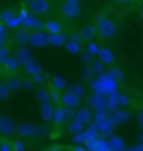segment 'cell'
Returning a JSON list of instances; mask_svg holds the SVG:
<instances>
[{"mask_svg":"<svg viewBox=\"0 0 143 151\" xmlns=\"http://www.w3.org/2000/svg\"><path fill=\"white\" fill-rule=\"evenodd\" d=\"M17 133V124L12 118H7V116H2L0 119V136L4 138H10Z\"/></svg>","mask_w":143,"mask_h":151,"instance_id":"obj_6","label":"cell"},{"mask_svg":"<svg viewBox=\"0 0 143 151\" xmlns=\"http://www.w3.org/2000/svg\"><path fill=\"white\" fill-rule=\"evenodd\" d=\"M136 121H138V126L143 129V109H140L136 113Z\"/></svg>","mask_w":143,"mask_h":151,"instance_id":"obj_35","label":"cell"},{"mask_svg":"<svg viewBox=\"0 0 143 151\" xmlns=\"http://www.w3.org/2000/svg\"><path fill=\"white\" fill-rule=\"evenodd\" d=\"M37 99L40 101V103H47V101H51L49 92L46 91V89H37Z\"/></svg>","mask_w":143,"mask_h":151,"instance_id":"obj_30","label":"cell"},{"mask_svg":"<svg viewBox=\"0 0 143 151\" xmlns=\"http://www.w3.org/2000/svg\"><path fill=\"white\" fill-rule=\"evenodd\" d=\"M0 45H7V32L0 34Z\"/></svg>","mask_w":143,"mask_h":151,"instance_id":"obj_37","label":"cell"},{"mask_svg":"<svg viewBox=\"0 0 143 151\" xmlns=\"http://www.w3.org/2000/svg\"><path fill=\"white\" fill-rule=\"evenodd\" d=\"M5 32H7L5 24H2V22H0V34H5Z\"/></svg>","mask_w":143,"mask_h":151,"instance_id":"obj_38","label":"cell"},{"mask_svg":"<svg viewBox=\"0 0 143 151\" xmlns=\"http://www.w3.org/2000/svg\"><path fill=\"white\" fill-rule=\"evenodd\" d=\"M126 119H130V114H126L125 111H115L113 118H111V123L113 124H121V123H125Z\"/></svg>","mask_w":143,"mask_h":151,"instance_id":"obj_25","label":"cell"},{"mask_svg":"<svg viewBox=\"0 0 143 151\" xmlns=\"http://www.w3.org/2000/svg\"><path fill=\"white\" fill-rule=\"evenodd\" d=\"M0 119H2V116H0Z\"/></svg>","mask_w":143,"mask_h":151,"instance_id":"obj_42","label":"cell"},{"mask_svg":"<svg viewBox=\"0 0 143 151\" xmlns=\"http://www.w3.org/2000/svg\"><path fill=\"white\" fill-rule=\"evenodd\" d=\"M64 49L71 55H79V54H83V42L74 40V39H69L66 42V45H64Z\"/></svg>","mask_w":143,"mask_h":151,"instance_id":"obj_18","label":"cell"},{"mask_svg":"<svg viewBox=\"0 0 143 151\" xmlns=\"http://www.w3.org/2000/svg\"><path fill=\"white\" fill-rule=\"evenodd\" d=\"M49 86H51V91L52 92H62L67 89V81L59 74H54L52 77L49 79Z\"/></svg>","mask_w":143,"mask_h":151,"instance_id":"obj_13","label":"cell"},{"mask_svg":"<svg viewBox=\"0 0 143 151\" xmlns=\"http://www.w3.org/2000/svg\"><path fill=\"white\" fill-rule=\"evenodd\" d=\"M98 60L103 65H106V67H111V65L116 62V57H115V54H113V50H111L110 47L101 45V50H99V54H98Z\"/></svg>","mask_w":143,"mask_h":151,"instance_id":"obj_11","label":"cell"},{"mask_svg":"<svg viewBox=\"0 0 143 151\" xmlns=\"http://www.w3.org/2000/svg\"><path fill=\"white\" fill-rule=\"evenodd\" d=\"M29 45H34L35 49H40V47L49 45V34L44 32V30L32 32V37H30V44H29Z\"/></svg>","mask_w":143,"mask_h":151,"instance_id":"obj_10","label":"cell"},{"mask_svg":"<svg viewBox=\"0 0 143 151\" xmlns=\"http://www.w3.org/2000/svg\"><path fill=\"white\" fill-rule=\"evenodd\" d=\"M32 87H34V82H32V81H25V79H24L22 89H32Z\"/></svg>","mask_w":143,"mask_h":151,"instance_id":"obj_36","label":"cell"},{"mask_svg":"<svg viewBox=\"0 0 143 151\" xmlns=\"http://www.w3.org/2000/svg\"><path fill=\"white\" fill-rule=\"evenodd\" d=\"M2 67H4V70H5L7 74L15 76L19 67H20V64H19V60L15 59V55H9V57L2 62Z\"/></svg>","mask_w":143,"mask_h":151,"instance_id":"obj_15","label":"cell"},{"mask_svg":"<svg viewBox=\"0 0 143 151\" xmlns=\"http://www.w3.org/2000/svg\"><path fill=\"white\" fill-rule=\"evenodd\" d=\"M35 133H37V126L35 124L25 123V124L17 126V134L20 136V138H32Z\"/></svg>","mask_w":143,"mask_h":151,"instance_id":"obj_17","label":"cell"},{"mask_svg":"<svg viewBox=\"0 0 143 151\" xmlns=\"http://www.w3.org/2000/svg\"><path fill=\"white\" fill-rule=\"evenodd\" d=\"M140 19H142V20H143V9H142V10H140Z\"/></svg>","mask_w":143,"mask_h":151,"instance_id":"obj_40","label":"cell"},{"mask_svg":"<svg viewBox=\"0 0 143 151\" xmlns=\"http://www.w3.org/2000/svg\"><path fill=\"white\" fill-rule=\"evenodd\" d=\"M74 119H76V121H77L79 124H81V126L88 124L89 121H91V109H88V108H81V109H79V111L76 113Z\"/></svg>","mask_w":143,"mask_h":151,"instance_id":"obj_22","label":"cell"},{"mask_svg":"<svg viewBox=\"0 0 143 151\" xmlns=\"http://www.w3.org/2000/svg\"><path fill=\"white\" fill-rule=\"evenodd\" d=\"M44 32L49 35H57V34L64 32V24L61 22V19H47L44 20Z\"/></svg>","mask_w":143,"mask_h":151,"instance_id":"obj_7","label":"cell"},{"mask_svg":"<svg viewBox=\"0 0 143 151\" xmlns=\"http://www.w3.org/2000/svg\"><path fill=\"white\" fill-rule=\"evenodd\" d=\"M30 81H32L34 84H44V82L47 81V77H44V76H37V77H34V79H30Z\"/></svg>","mask_w":143,"mask_h":151,"instance_id":"obj_34","label":"cell"},{"mask_svg":"<svg viewBox=\"0 0 143 151\" xmlns=\"http://www.w3.org/2000/svg\"><path fill=\"white\" fill-rule=\"evenodd\" d=\"M24 72H25V76H29V79H34L37 76H42L44 69H42V64L37 59H32L30 62H27L24 65Z\"/></svg>","mask_w":143,"mask_h":151,"instance_id":"obj_8","label":"cell"},{"mask_svg":"<svg viewBox=\"0 0 143 151\" xmlns=\"http://www.w3.org/2000/svg\"><path fill=\"white\" fill-rule=\"evenodd\" d=\"M96 27H98V37L101 39H111L118 34L116 22L110 17H106L105 14H101V12L96 17Z\"/></svg>","mask_w":143,"mask_h":151,"instance_id":"obj_2","label":"cell"},{"mask_svg":"<svg viewBox=\"0 0 143 151\" xmlns=\"http://www.w3.org/2000/svg\"><path fill=\"white\" fill-rule=\"evenodd\" d=\"M0 151H14V146H12V143L4 141V143H2V146H0Z\"/></svg>","mask_w":143,"mask_h":151,"instance_id":"obj_33","label":"cell"},{"mask_svg":"<svg viewBox=\"0 0 143 151\" xmlns=\"http://www.w3.org/2000/svg\"><path fill=\"white\" fill-rule=\"evenodd\" d=\"M67 40H69V37L64 32L57 34V35H49V45H52V47H64Z\"/></svg>","mask_w":143,"mask_h":151,"instance_id":"obj_21","label":"cell"},{"mask_svg":"<svg viewBox=\"0 0 143 151\" xmlns=\"http://www.w3.org/2000/svg\"><path fill=\"white\" fill-rule=\"evenodd\" d=\"M77 35L81 39V42H93L94 37H98V27H96V24H83L79 30H77Z\"/></svg>","mask_w":143,"mask_h":151,"instance_id":"obj_5","label":"cell"},{"mask_svg":"<svg viewBox=\"0 0 143 151\" xmlns=\"http://www.w3.org/2000/svg\"><path fill=\"white\" fill-rule=\"evenodd\" d=\"M7 86H9V89H10L12 92H15V91H20L24 86V79L20 77V76H9L7 77Z\"/></svg>","mask_w":143,"mask_h":151,"instance_id":"obj_20","label":"cell"},{"mask_svg":"<svg viewBox=\"0 0 143 151\" xmlns=\"http://www.w3.org/2000/svg\"><path fill=\"white\" fill-rule=\"evenodd\" d=\"M89 69H91V72H94V74H103V70H105V65L101 64L99 60H93V64L89 65Z\"/></svg>","mask_w":143,"mask_h":151,"instance_id":"obj_27","label":"cell"},{"mask_svg":"<svg viewBox=\"0 0 143 151\" xmlns=\"http://www.w3.org/2000/svg\"><path fill=\"white\" fill-rule=\"evenodd\" d=\"M81 129H83V126L77 123L76 119L69 124V133H72V134H79V133H81Z\"/></svg>","mask_w":143,"mask_h":151,"instance_id":"obj_31","label":"cell"},{"mask_svg":"<svg viewBox=\"0 0 143 151\" xmlns=\"http://www.w3.org/2000/svg\"><path fill=\"white\" fill-rule=\"evenodd\" d=\"M54 106L51 101L47 103H40V119L44 121V123H51L52 121V116H54Z\"/></svg>","mask_w":143,"mask_h":151,"instance_id":"obj_16","label":"cell"},{"mask_svg":"<svg viewBox=\"0 0 143 151\" xmlns=\"http://www.w3.org/2000/svg\"><path fill=\"white\" fill-rule=\"evenodd\" d=\"M91 87L94 89V94L98 96H115L116 94V87H118V82L111 79L110 74H99L96 79L93 81Z\"/></svg>","mask_w":143,"mask_h":151,"instance_id":"obj_1","label":"cell"},{"mask_svg":"<svg viewBox=\"0 0 143 151\" xmlns=\"http://www.w3.org/2000/svg\"><path fill=\"white\" fill-rule=\"evenodd\" d=\"M10 89H9V86H7L5 81H0V101H5L7 97L10 96Z\"/></svg>","mask_w":143,"mask_h":151,"instance_id":"obj_26","label":"cell"},{"mask_svg":"<svg viewBox=\"0 0 143 151\" xmlns=\"http://www.w3.org/2000/svg\"><path fill=\"white\" fill-rule=\"evenodd\" d=\"M61 15L67 19V20H74L77 17L81 15V12H83V4L79 2V0H64L62 4H61Z\"/></svg>","mask_w":143,"mask_h":151,"instance_id":"obj_3","label":"cell"},{"mask_svg":"<svg viewBox=\"0 0 143 151\" xmlns=\"http://www.w3.org/2000/svg\"><path fill=\"white\" fill-rule=\"evenodd\" d=\"M108 74H110L111 79H113V81H116V82L123 81V70H121V69H110V72H108Z\"/></svg>","mask_w":143,"mask_h":151,"instance_id":"obj_28","label":"cell"},{"mask_svg":"<svg viewBox=\"0 0 143 151\" xmlns=\"http://www.w3.org/2000/svg\"><path fill=\"white\" fill-rule=\"evenodd\" d=\"M113 101L116 103V106H126V104H130V99L126 96H120V94H115Z\"/></svg>","mask_w":143,"mask_h":151,"instance_id":"obj_29","label":"cell"},{"mask_svg":"<svg viewBox=\"0 0 143 151\" xmlns=\"http://www.w3.org/2000/svg\"><path fill=\"white\" fill-rule=\"evenodd\" d=\"M61 103H62L64 108L74 109V108H77V106L81 104V97H77L76 94H72V92L67 89V91H64V94L61 96Z\"/></svg>","mask_w":143,"mask_h":151,"instance_id":"obj_12","label":"cell"},{"mask_svg":"<svg viewBox=\"0 0 143 151\" xmlns=\"http://www.w3.org/2000/svg\"><path fill=\"white\" fill-rule=\"evenodd\" d=\"M72 151H88L86 148H83V146H74L72 148Z\"/></svg>","mask_w":143,"mask_h":151,"instance_id":"obj_39","label":"cell"},{"mask_svg":"<svg viewBox=\"0 0 143 151\" xmlns=\"http://www.w3.org/2000/svg\"><path fill=\"white\" fill-rule=\"evenodd\" d=\"M99 50H101V45H99L96 40H93V42L86 44V54H89L91 57H98Z\"/></svg>","mask_w":143,"mask_h":151,"instance_id":"obj_24","label":"cell"},{"mask_svg":"<svg viewBox=\"0 0 143 151\" xmlns=\"http://www.w3.org/2000/svg\"><path fill=\"white\" fill-rule=\"evenodd\" d=\"M12 146H14V151H24L22 141H12Z\"/></svg>","mask_w":143,"mask_h":151,"instance_id":"obj_32","label":"cell"},{"mask_svg":"<svg viewBox=\"0 0 143 151\" xmlns=\"http://www.w3.org/2000/svg\"><path fill=\"white\" fill-rule=\"evenodd\" d=\"M67 119V116H66V111H64V108H56L54 109V116H52V121H54V124L56 126H61V124L64 123Z\"/></svg>","mask_w":143,"mask_h":151,"instance_id":"obj_23","label":"cell"},{"mask_svg":"<svg viewBox=\"0 0 143 151\" xmlns=\"http://www.w3.org/2000/svg\"><path fill=\"white\" fill-rule=\"evenodd\" d=\"M15 59L19 60V64H20V65H25L27 62H30V60H32L34 57H32V52H30V49H27V47H20L19 50H17Z\"/></svg>","mask_w":143,"mask_h":151,"instance_id":"obj_19","label":"cell"},{"mask_svg":"<svg viewBox=\"0 0 143 151\" xmlns=\"http://www.w3.org/2000/svg\"><path fill=\"white\" fill-rule=\"evenodd\" d=\"M25 7L35 17L46 15V14H49L52 10V4L49 0H29V2H25Z\"/></svg>","mask_w":143,"mask_h":151,"instance_id":"obj_4","label":"cell"},{"mask_svg":"<svg viewBox=\"0 0 143 151\" xmlns=\"http://www.w3.org/2000/svg\"><path fill=\"white\" fill-rule=\"evenodd\" d=\"M2 143H4V141H2V139H0V146H2Z\"/></svg>","mask_w":143,"mask_h":151,"instance_id":"obj_41","label":"cell"},{"mask_svg":"<svg viewBox=\"0 0 143 151\" xmlns=\"http://www.w3.org/2000/svg\"><path fill=\"white\" fill-rule=\"evenodd\" d=\"M22 27L27 29V30L34 29V32H39V30H44V20H40V19L35 17V15H29L27 19L24 20Z\"/></svg>","mask_w":143,"mask_h":151,"instance_id":"obj_14","label":"cell"},{"mask_svg":"<svg viewBox=\"0 0 143 151\" xmlns=\"http://www.w3.org/2000/svg\"><path fill=\"white\" fill-rule=\"evenodd\" d=\"M39 151H42V150H39Z\"/></svg>","mask_w":143,"mask_h":151,"instance_id":"obj_43","label":"cell"},{"mask_svg":"<svg viewBox=\"0 0 143 151\" xmlns=\"http://www.w3.org/2000/svg\"><path fill=\"white\" fill-rule=\"evenodd\" d=\"M30 37H32V30H27V29H17L15 34H14V42L19 44L20 47H25V45H29L30 44Z\"/></svg>","mask_w":143,"mask_h":151,"instance_id":"obj_9","label":"cell"}]
</instances>
